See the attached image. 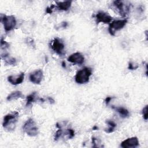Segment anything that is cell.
<instances>
[{
  "mask_svg": "<svg viewBox=\"0 0 148 148\" xmlns=\"http://www.w3.org/2000/svg\"><path fill=\"white\" fill-rule=\"evenodd\" d=\"M65 134L68 137V139H72L75 136V131L72 128H68L66 129Z\"/></svg>",
  "mask_w": 148,
  "mask_h": 148,
  "instance_id": "cell-19",
  "label": "cell"
},
{
  "mask_svg": "<svg viewBox=\"0 0 148 148\" xmlns=\"http://www.w3.org/2000/svg\"><path fill=\"white\" fill-rule=\"evenodd\" d=\"M54 8H56V6H55L54 5H51L50 7H47V8L46 9V13H47L51 14V13H52L53 10V9H54Z\"/></svg>",
  "mask_w": 148,
  "mask_h": 148,
  "instance_id": "cell-23",
  "label": "cell"
},
{
  "mask_svg": "<svg viewBox=\"0 0 148 148\" xmlns=\"http://www.w3.org/2000/svg\"><path fill=\"white\" fill-rule=\"evenodd\" d=\"M112 108L114 110H115L120 114V116L123 118L128 117L130 115L129 111L125 108H123L121 106H112Z\"/></svg>",
  "mask_w": 148,
  "mask_h": 148,
  "instance_id": "cell-14",
  "label": "cell"
},
{
  "mask_svg": "<svg viewBox=\"0 0 148 148\" xmlns=\"http://www.w3.org/2000/svg\"><path fill=\"white\" fill-rule=\"evenodd\" d=\"M106 123L108 125V128L107 129H106L105 130V131L108 134L114 132L116 128V126H117L116 124L113 120H106Z\"/></svg>",
  "mask_w": 148,
  "mask_h": 148,
  "instance_id": "cell-17",
  "label": "cell"
},
{
  "mask_svg": "<svg viewBox=\"0 0 148 148\" xmlns=\"http://www.w3.org/2000/svg\"><path fill=\"white\" fill-rule=\"evenodd\" d=\"M25 42L27 43V45L28 46H30L31 47H34L35 46V43H34V40L31 38H26L25 40Z\"/></svg>",
  "mask_w": 148,
  "mask_h": 148,
  "instance_id": "cell-22",
  "label": "cell"
},
{
  "mask_svg": "<svg viewBox=\"0 0 148 148\" xmlns=\"http://www.w3.org/2000/svg\"><path fill=\"white\" fill-rule=\"evenodd\" d=\"M1 22L3 25L4 29L6 32H9L13 29L16 25V20L13 15L1 14Z\"/></svg>",
  "mask_w": 148,
  "mask_h": 148,
  "instance_id": "cell-4",
  "label": "cell"
},
{
  "mask_svg": "<svg viewBox=\"0 0 148 148\" xmlns=\"http://www.w3.org/2000/svg\"><path fill=\"white\" fill-rule=\"evenodd\" d=\"M47 100L50 102V103H54V100L52 98H51V97H47Z\"/></svg>",
  "mask_w": 148,
  "mask_h": 148,
  "instance_id": "cell-26",
  "label": "cell"
},
{
  "mask_svg": "<svg viewBox=\"0 0 148 148\" xmlns=\"http://www.w3.org/2000/svg\"><path fill=\"white\" fill-rule=\"evenodd\" d=\"M139 142L137 137L134 136L127 138L121 143V147L123 148H135L139 146Z\"/></svg>",
  "mask_w": 148,
  "mask_h": 148,
  "instance_id": "cell-10",
  "label": "cell"
},
{
  "mask_svg": "<svg viewBox=\"0 0 148 148\" xmlns=\"http://www.w3.org/2000/svg\"><path fill=\"white\" fill-rule=\"evenodd\" d=\"M24 95L22 92L20 91H15L11 92L9 95H8L6 99L8 101H11L13 100H16L18 98H23Z\"/></svg>",
  "mask_w": 148,
  "mask_h": 148,
  "instance_id": "cell-15",
  "label": "cell"
},
{
  "mask_svg": "<svg viewBox=\"0 0 148 148\" xmlns=\"http://www.w3.org/2000/svg\"><path fill=\"white\" fill-rule=\"evenodd\" d=\"M96 22L97 24L102 23L104 24H108L110 23L112 20V17L106 12L103 11H98L95 16Z\"/></svg>",
  "mask_w": 148,
  "mask_h": 148,
  "instance_id": "cell-8",
  "label": "cell"
},
{
  "mask_svg": "<svg viewBox=\"0 0 148 148\" xmlns=\"http://www.w3.org/2000/svg\"><path fill=\"white\" fill-rule=\"evenodd\" d=\"M142 116H143V119L145 120H147V117H148V116H147V105H146L143 108V109H142Z\"/></svg>",
  "mask_w": 148,
  "mask_h": 148,
  "instance_id": "cell-21",
  "label": "cell"
},
{
  "mask_svg": "<svg viewBox=\"0 0 148 148\" xmlns=\"http://www.w3.org/2000/svg\"><path fill=\"white\" fill-rule=\"evenodd\" d=\"M127 23V19L117 20L112 21L109 24V28H108V31L109 34L112 36H114L116 32L123 29Z\"/></svg>",
  "mask_w": 148,
  "mask_h": 148,
  "instance_id": "cell-6",
  "label": "cell"
},
{
  "mask_svg": "<svg viewBox=\"0 0 148 148\" xmlns=\"http://www.w3.org/2000/svg\"><path fill=\"white\" fill-rule=\"evenodd\" d=\"M43 78V72L41 69L35 70L29 74V79L31 82L34 84H39Z\"/></svg>",
  "mask_w": 148,
  "mask_h": 148,
  "instance_id": "cell-9",
  "label": "cell"
},
{
  "mask_svg": "<svg viewBox=\"0 0 148 148\" xmlns=\"http://www.w3.org/2000/svg\"><path fill=\"white\" fill-rule=\"evenodd\" d=\"M112 5L119 14L122 17H126L130 12L131 4L130 2L123 1H114Z\"/></svg>",
  "mask_w": 148,
  "mask_h": 148,
  "instance_id": "cell-2",
  "label": "cell"
},
{
  "mask_svg": "<svg viewBox=\"0 0 148 148\" xmlns=\"http://www.w3.org/2000/svg\"><path fill=\"white\" fill-rule=\"evenodd\" d=\"M24 131L30 136H35L38 134V128L35 121L31 119H28L23 126Z\"/></svg>",
  "mask_w": 148,
  "mask_h": 148,
  "instance_id": "cell-5",
  "label": "cell"
},
{
  "mask_svg": "<svg viewBox=\"0 0 148 148\" xmlns=\"http://www.w3.org/2000/svg\"><path fill=\"white\" fill-rule=\"evenodd\" d=\"M51 48L55 53L60 56H62L64 54V50L65 48V45L63 42H62L61 40L58 38H55L52 40L51 44Z\"/></svg>",
  "mask_w": 148,
  "mask_h": 148,
  "instance_id": "cell-7",
  "label": "cell"
},
{
  "mask_svg": "<svg viewBox=\"0 0 148 148\" xmlns=\"http://www.w3.org/2000/svg\"><path fill=\"white\" fill-rule=\"evenodd\" d=\"M139 67L138 65L135 64V63H134L132 62H130L128 63V69H130V70H135L136 69H138Z\"/></svg>",
  "mask_w": 148,
  "mask_h": 148,
  "instance_id": "cell-20",
  "label": "cell"
},
{
  "mask_svg": "<svg viewBox=\"0 0 148 148\" xmlns=\"http://www.w3.org/2000/svg\"><path fill=\"white\" fill-rule=\"evenodd\" d=\"M24 78V73L21 72L18 75H10L8 77V81L12 85H17L21 84Z\"/></svg>",
  "mask_w": 148,
  "mask_h": 148,
  "instance_id": "cell-12",
  "label": "cell"
},
{
  "mask_svg": "<svg viewBox=\"0 0 148 148\" xmlns=\"http://www.w3.org/2000/svg\"><path fill=\"white\" fill-rule=\"evenodd\" d=\"M68 26L67 22H63L61 23V25H60V28H66Z\"/></svg>",
  "mask_w": 148,
  "mask_h": 148,
  "instance_id": "cell-25",
  "label": "cell"
},
{
  "mask_svg": "<svg viewBox=\"0 0 148 148\" xmlns=\"http://www.w3.org/2000/svg\"><path fill=\"white\" fill-rule=\"evenodd\" d=\"M37 100H40V98H38V94L36 92L34 91L28 95L26 98V106H28L31 105L33 102Z\"/></svg>",
  "mask_w": 148,
  "mask_h": 148,
  "instance_id": "cell-16",
  "label": "cell"
},
{
  "mask_svg": "<svg viewBox=\"0 0 148 148\" xmlns=\"http://www.w3.org/2000/svg\"><path fill=\"white\" fill-rule=\"evenodd\" d=\"M4 61V63L6 65H16L17 62L15 58L10 57L9 55L5 56L2 58Z\"/></svg>",
  "mask_w": 148,
  "mask_h": 148,
  "instance_id": "cell-18",
  "label": "cell"
},
{
  "mask_svg": "<svg viewBox=\"0 0 148 148\" xmlns=\"http://www.w3.org/2000/svg\"><path fill=\"white\" fill-rule=\"evenodd\" d=\"M72 1H66L62 2H56V6L58 10H63V11H67L69 9L72 5Z\"/></svg>",
  "mask_w": 148,
  "mask_h": 148,
  "instance_id": "cell-13",
  "label": "cell"
},
{
  "mask_svg": "<svg viewBox=\"0 0 148 148\" xmlns=\"http://www.w3.org/2000/svg\"><path fill=\"white\" fill-rule=\"evenodd\" d=\"M67 60L74 64H82L84 61V57L82 53L76 52L70 55L68 57Z\"/></svg>",
  "mask_w": 148,
  "mask_h": 148,
  "instance_id": "cell-11",
  "label": "cell"
},
{
  "mask_svg": "<svg viewBox=\"0 0 148 148\" xmlns=\"http://www.w3.org/2000/svg\"><path fill=\"white\" fill-rule=\"evenodd\" d=\"M18 115L19 114L17 112H13L5 115L2 123L3 127L8 131L14 130L17 122Z\"/></svg>",
  "mask_w": 148,
  "mask_h": 148,
  "instance_id": "cell-1",
  "label": "cell"
},
{
  "mask_svg": "<svg viewBox=\"0 0 148 148\" xmlns=\"http://www.w3.org/2000/svg\"><path fill=\"white\" fill-rule=\"evenodd\" d=\"M113 98V97H107L106 98V99H105V103H106V105H109V102H110V101Z\"/></svg>",
  "mask_w": 148,
  "mask_h": 148,
  "instance_id": "cell-24",
  "label": "cell"
},
{
  "mask_svg": "<svg viewBox=\"0 0 148 148\" xmlns=\"http://www.w3.org/2000/svg\"><path fill=\"white\" fill-rule=\"evenodd\" d=\"M92 75V69L89 67H84L78 71L75 75V82L80 84H85L89 82L90 76Z\"/></svg>",
  "mask_w": 148,
  "mask_h": 148,
  "instance_id": "cell-3",
  "label": "cell"
}]
</instances>
